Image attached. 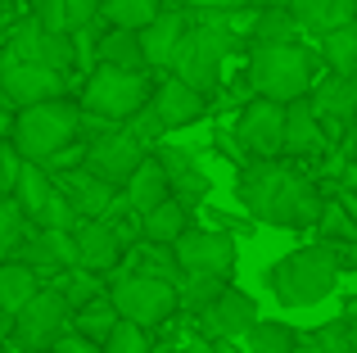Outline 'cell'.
<instances>
[{
  "instance_id": "cell-1",
  "label": "cell",
  "mask_w": 357,
  "mask_h": 353,
  "mask_svg": "<svg viewBox=\"0 0 357 353\" xmlns=\"http://www.w3.org/2000/svg\"><path fill=\"white\" fill-rule=\"evenodd\" d=\"M236 195L258 222H267V227H289V231L317 227L321 204H326L303 172H294L289 163H276V159L244 163V172L236 181Z\"/></svg>"
},
{
  "instance_id": "cell-2",
  "label": "cell",
  "mask_w": 357,
  "mask_h": 353,
  "mask_svg": "<svg viewBox=\"0 0 357 353\" xmlns=\"http://www.w3.org/2000/svg\"><path fill=\"white\" fill-rule=\"evenodd\" d=\"M340 254L317 240L267 267V290L280 299V308H312L340 285Z\"/></svg>"
},
{
  "instance_id": "cell-3",
  "label": "cell",
  "mask_w": 357,
  "mask_h": 353,
  "mask_svg": "<svg viewBox=\"0 0 357 353\" xmlns=\"http://www.w3.org/2000/svg\"><path fill=\"white\" fill-rule=\"evenodd\" d=\"M82 136V105L54 96V100H36V105H23L14 118V145L23 159L45 163L59 150H68Z\"/></svg>"
},
{
  "instance_id": "cell-4",
  "label": "cell",
  "mask_w": 357,
  "mask_h": 353,
  "mask_svg": "<svg viewBox=\"0 0 357 353\" xmlns=\"http://www.w3.org/2000/svg\"><path fill=\"white\" fill-rule=\"evenodd\" d=\"M231 45H236V32H231L227 18L213 9V14H199V23L185 27V36H181V45H176V54H172L167 68H172L181 82H190L195 91L208 96V91L218 87V77H222V63H227Z\"/></svg>"
},
{
  "instance_id": "cell-5",
  "label": "cell",
  "mask_w": 357,
  "mask_h": 353,
  "mask_svg": "<svg viewBox=\"0 0 357 353\" xmlns=\"http://www.w3.org/2000/svg\"><path fill=\"white\" fill-rule=\"evenodd\" d=\"M249 91L267 100H289L312 91V54L298 41H258L249 54Z\"/></svg>"
},
{
  "instance_id": "cell-6",
  "label": "cell",
  "mask_w": 357,
  "mask_h": 353,
  "mask_svg": "<svg viewBox=\"0 0 357 353\" xmlns=\"http://www.w3.org/2000/svg\"><path fill=\"white\" fill-rule=\"evenodd\" d=\"M149 96H154V82L145 77V68L100 63L82 87V109L96 118H109V123H127L140 105H149Z\"/></svg>"
},
{
  "instance_id": "cell-7",
  "label": "cell",
  "mask_w": 357,
  "mask_h": 353,
  "mask_svg": "<svg viewBox=\"0 0 357 353\" xmlns=\"http://www.w3.org/2000/svg\"><path fill=\"white\" fill-rule=\"evenodd\" d=\"M109 299H114L118 317L136 322V326L154 331L181 308V294H176V281L167 276H145V272H118L114 285H109Z\"/></svg>"
},
{
  "instance_id": "cell-8",
  "label": "cell",
  "mask_w": 357,
  "mask_h": 353,
  "mask_svg": "<svg viewBox=\"0 0 357 353\" xmlns=\"http://www.w3.org/2000/svg\"><path fill=\"white\" fill-rule=\"evenodd\" d=\"M68 322H73V308H68L59 285H54V290H36L32 299L14 313V345L27 349V353H45L68 331Z\"/></svg>"
},
{
  "instance_id": "cell-9",
  "label": "cell",
  "mask_w": 357,
  "mask_h": 353,
  "mask_svg": "<svg viewBox=\"0 0 357 353\" xmlns=\"http://www.w3.org/2000/svg\"><path fill=\"white\" fill-rule=\"evenodd\" d=\"M68 87V73L50 68V63H36V59H18V54H0V96L9 105H36V100H54L63 96Z\"/></svg>"
},
{
  "instance_id": "cell-10",
  "label": "cell",
  "mask_w": 357,
  "mask_h": 353,
  "mask_svg": "<svg viewBox=\"0 0 357 353\" xmlns=\"http://www.w3.org/2000/svg\"><path fill=\"white\" fill-rule=\"evenodd\" d=\"M172 254L181 272H208V276H227L236 272V240L218 227H185L172 240Z\"/></svg>"
},
{
  "instance_id": "cell-11",
  "label": "cell",
  "mask_w": 357,
  "mask_h": 353,
  "mask_svg": "<svg viewBox=\"0 0 357 353\" xmlns=\"http://www.w3.org/2000/svg\"><path fill=\"white\" fill-rule=\"evenodd\" d=\"M236 141L253 159H280L285 154V105L267 96H253L236 118Z\"/></svg>"
},
{
  "instance_id": "cell-12",
  "label": "cell",
  "mask_w": 357,
  "mask_h": 353,
  "mask_svg": "<svg viewBox=\"0 0 357 353\" xmlns=\"http://www.w3.org/2000/svg\"><path fill=\"white\" fill-rule=\"evenodd\" d=\"M9 54L50 63V68H59V73H68L73 59H77V50H73V32H50V27H41L36 18H27V23H18L14 32H9Z\"/></svg>"
},
{
  "instance_id": "cell-13",
  "label": "cell",
  "mask_w": 357,
  "mask_h": 353,
  "mask_svg": "<svg viewBox=\"0 0 357 353\" xmlns=\"http://www.w3.org/2000/svg\"><path fill=\"white\" fill-rule=\"evenodd\" d=\"M253 322H258V303H253V294L236 290V285H227V290L199 313L204 336H213V340H244V331H249Z\"/></svg>"
},
{
  "instance_id": "cell-14",
  "label": "cell",
  "mask_w": 357,
  "mask_h": 353,
  "mask_svg": "<svg viewBox=\"0 0 357 353\" xmlns=\"http://www.w3.org/2000/svg\"><path fill=\"white\" fill-rule=\"evenodd\" d=\"M18 258L36 272H68V267H77V236L59 227H36V231L27 227Z\"/></svg>"
},
{
  "instance_id": "cell-15",
  "label": "cell",
  "mask_w": 357,
  "mask_h": 353,
  "mask_svg": "<svg viewBox=\"0 0 357 353\" xmlns=\"http://www.w3.org/2000/svg\"><path fill=\"white\" fill-rule=\"evenodd\" d=\"M149 105L158 109V118H163L167 132H176V127H190V123H199V118L208 114V96H204V91H195L190 82H181L176 73H167V77L154 87Z\"/></svg>"
},
{
  "instance_id": "cell-16",
  "label": "cell",
  "mask_w": 357,
  "mask_h": 353,
  "mask_svg": "<svg viewBox=\"0 0 357 353\" xmlns=\"http://www.w3.org/2000/svg\"><path fill=\"white\" fill-rule=\"evenodd\" d=\"M50 176L59 181V190L73 200V209H77L82 218H105V213L114 209V200H118V186L105 181V176H96L86 163H77V168H59Z\"/></svg>"
},
{
  "instance_id": "cell-17",
  "label": "cell",
  "mask_w": 357,
  "mask_h": 353,
  "mask_svg": "<svg viewBox=\"0 0 357 353\" xmlns=\"http://www.w3.org/2000/svg\"><path fill=\"white\" fill-rule=\"evenodd\" d=\"M307 100H312L317 118H321L326 127L349 132L353 118H357V77H349V73H331V77H321L312 91H307Z\"/></svg>"
},
{
  "instance_id": "cell-18",
  "label": "cell",
  "mask_w": 357,
  "mask_h": 353,
  "mask_svg": "<svg viewBox=\"0 0 357 353\" xmlns=\"http://www.w3.org/2000/svg\"><path fill=\"white\" fill-rule=\"evenodd\" d=\"M154 154H158V163L167 168L172 195L185 204V209H199V204L208 200L213 181H208V172L195 163V154H190V150H181V145H154Z\"/></svg>"
},
{
  "instance_id": "cell-19",
  "label": "cell",
  "mask_w": 357,
  "mask_h": 353,
  "mask_svg": "<svg viewBox=\"0 0 357 353\" xmlns=\"http://www.w3.org/2000/svg\"><path fill=\"white\" fill-rule=\"evenodd\" d=\"M285 154L294 159H312V154H326V123L317 118L312 100L298 96L285 105Z\"/></svg>"
},
{
  "instance_id": "cell-20",
  "label": "cell",
  "mask_w": 357,
  "mask_h": 353,
  "mask_svg": "<svg viewBox=\"0 0 357 353\" xmlns=\"http://www.w3.org/2000/svg\"><path fill=\"white\" fill-rule=\"evenodd\" d=\"M185 27H190V18H185L181 9H158V14L140 27V45H145V63L149 68H167V63H172Z\"/></svg>"
},
{
  "instance_id": "cell-21",
  "label": "cell",
  "mask_w": 357,
  "mask_h": 353,
  "mask_svg": "<svg viewBox=\"0 0 357 353\" xmlns=\"http://www.w3.org/2000/svg\"><path fill=\"white\" fill-rule=\"evenodd\" d=\"M122 195H127L131 213H149L154 204H163L167 195H172V181H167V168L158 163V154H145V159H140V168L127 176Z\"/></svg>"
},
{
  "instance_id": "cell-22",
  "label": "cell",
  "mask_w": 357,
  "mask_h": 353,
  "mask_svg": "<svg viewBox=\"0 0 357 353\" xmlns=\"http://www.w3.org/2000/svg\"><path fill=\"white\" fill-rule=\"evenodd\" d=\"M303 32H331L357 18V0H289Z\"/></svg>"
},
{
  "instance_id": "cell-23",
  "label": "cell",
  "mask_w": 357,
  "mask_h": 353,
  "mask_svg": "<svg viewBox=\"0 0 357 353\" xmlns=\"http://www.w3.org/2000/svg\"><path fill=\"white\" fill-rule=\"evenodd\" d=\"M185 227H190V209H185L176 195H167L163 204H154L149 213H140V236L158 240V245H172Z\"/></svg>"
},
{
  "instance_id": "cell-24",
  "label": "cell",
  "mask_w": 357,
  "mask_h": 353,
  "mask_svg": "<svg viewBox=\"0 0 357 353\" xmlns=\"http://www.w3.org/2000/svg\"><path fill=\"white\" fill-rule=\"evenodd\" d=\"M96 59L114 63V68H149L136 27H109V32L100 36V45H96Z\"/></svg>"
},
{
  "instance_id": "cell-25",
  "label": "cell",
  "mask_w": 357,
  "mask_h": 353,
  "mask_svg": "<svg viewBox=\"0 0 357 353\" xmlns=\"http://www.w3.org/2000/svg\"><path fill=\"white\" fill-rule=\"evenodd\" d=\"M36 267H27L23 258H5L0 263V308H9V313H18L27 299H32L41 285H36Z\"/></svg>"
},
{
  "instance_id": "cell-26",
  "label": "cell",
  "mask_w": 357,
  "mask_h": 353,
  "mask_svg": "<svg viewBox=\"0 0 357 353\" xmlns=\"http://www.w3.org/2000/svg\"><path fill=\"white\" fill-rule=\"evenodd\" d=\"M317 240H321V245H331L335 254H344V249L353 245L357 240V222H353V213L344 209V200L340 195H335V200H326L321 204V218H317Z\"/></svg>"
},
{
  "instance_id": "cell-27",
  "label": "cell",
  "mask_w": 357,
  "mask_h": 353,
  "mask_svg": "<svg viewBox=\"0 0 357 353\" xmlns=\"http://www.w3.org/2000/svg\"><path fill=\"white\" fill-rule=\"evenodd\" d=\"M298 32H303V27H298V18H294L289 5H262L258 14H253V23H249L253 45L258 41H294Z\"/></svg>"
},
{
  "instance_id": "cell-28",
  "label": "cell",
  "mask_w": 357,
  "mask_h": 353,
  "mask_svg": "<svg viewBox=\"0 0 357 353\" xmlns=\"http://www.w3.org/2000/svg\"><path fill=\"white\" fill-rule=\"evenodd\" d=\"M321 54H326V63H331V73H349V77H357V18L344 23V27L321 32Z\"/></svg>"
},
{
  "instance_id": "cell-29",
  "label": "cell",
  "mask_w": 357,
  "mask_h": 353,
  "mask_svg": "<svg viewBox=\"0 0 357 353\" xmlns=\"http://www.w3.org/2000/svg\"><path fill=\"white\" fill-rule=\"evenodd\" d=\"M298 345V331L285 326V322H253L244 331V353H294Z\"/></svg>"
},
{
  "instance_id": "cell-30",
  "label": "cell",
  "mask_w": 357,
  "mask_h": 353,
  "mask_svg": "<svg viewBox=\"0 0 357 353\" xmlns=\"http://www.w3.org/2000/svg\"><path fill=\"white\" fill-rule=\"evenodd\" d=\"M118 308H114V299L109 294H100V299H91V303H82V308H73V331H82V336H91V340H100L105 345L109 340V331L118 326Z\"/></svg>"
},
{
  "instance_id": "cell-31",
  "label": "cell",
  "mask_w": 357,
  "mask_h": 353,
  "mask_svg": "<svg viewBox=\"0 0 357 353\" xmlns=\"http://www.w3.org/2000/svg\"><path fill=\"white\" fill-rule=\"evenodd\" d=\"M227 276H208V272H181V281H176V294H181V308L190 313H204L213 299H218L222 290H227Z\"/></svg>"
},
{
  "instance_id": "cell-32",
  "label": "cell",
  "mask_w": 357,
  "mask_h": 353,
  "mask_svg": "<svg viewBox=\"0 0 357 353\" xmlns=\"http://www.w3.org/2000/svg\"><path fill=\"white\" fill-rule=\"evenodd\" d=\"M158 9H163V0H100V18L109 27H136V32Z\"/></svg>"
},
{
  "instance_id": "cell-33",
  "label": "cell",
  "mask_w": 357,
  "mask_h": 353,
  "mask_svg": "<svg viewBox=\"0 0 357 353\" xmlns=\"http://www.w3.org/2000/svg\"><path fill=\"white\" fill-rule=\"evenodd\" d=\"M100 276H105V272H91V267H82V263L63 272L59 290H63V299H68V308H82V303H91V299H100V294H109Z\"/></svg>"
},
{
  "instance_id": "cell-34",
  "label": "cell",
  "mask_w": 357,
  "mask_h": 353,
  "mask_svg": "<svg viewBox=\"0 0 357 353\" xmlns=\"http://www.w3.org/2000/svg\"><path fill=\"white\" fill-rule=\"evenodd\" d=\"M23 236H27V213L18 209L14 195H0V263L18 254Z\"/></svg>"
},
{
  "instance_id": "cell-35",
  "label": "cell",
  "mask_w": 357,
  "mask_h": 353,
  "mask_svg": "<svg viewBox=\"0 0 357 353\" xmlns=\"http://www.w3.org/2000/svg\"><path fill=\"white\" fill-rule=\"evenodd\" d=\"M105 353H149V331L122 317L118 326L109 331V340H105Z\"/></svg>"
},
{
  "instance_id": "cell-36",
  "label": "cell",
  "mask_w": 357,
  "mask_h": 353,
  "mask_svg": "<svg viewBox=\"0 0 357 353\" xmlns=\"http://www.w3.org/2000/svg\"><path fill=\"white\" fill-rule=\"evenodd\" d=\"M127 132L136 136V141H145V145H158L167 127H163V118H158V109H154V105H140L136 114L127 118Z\"/></svg>"
},
{
  "instance_id": "cell-37",
  "label": "cell",
  "mask_w": 357,
  "mask_h": 353,
  "mask_svg": "<svg viewBox=\"0 0 357 353\" xmlns=\"http://www.w3.org/2000/svg\"><path fill=\"white\" fill-rule=\"evenodd\" d=\"M23 154H18V145H5L0 141V195H14L18 176H23Z\"/></svg>"
},
{
  "instance_id": "cell-38",
  "label": "cell",
  "mask_w": 357,
  "mask_h": 353,
  "mask_svg": "<svg viewBox=\"0 0 357 353\" xmlns=\"http://www.w3.org/2000/svg\"><path fill=\"white\" fill-rule=\"evenodd\" d=\"M312 336H317V345H321L326 353H349V317L326 322V326H317Z\"/></svg>"
},
{
  "instance_id": "cell-39",
  "label": "cell",
  "mask_w": 357,
  "mask_h": 353,
  "mask_svg": "<svg viewBox=\"0 0 357 353\" xmlns=\"http://www.w3.org/2000/svg\"><path fill=\"white\" fill-rule=\"evenodd\" d=\"M45 353H105V345L91 340V336H82V331H63V336L54 340Z\"/></svg>"
},
{
  "instance_id": "cell-40",
  "label": "cell",
  "mask_w": 357,
  "mask_h": 353,
  "mask_svg": "<svg viewBox=\"0 0 357 353\" xmlns=\"http://www.w3.org/2000/svg\"><path fill=\"white\" fill-rule=\"evenodd\" d=\"M63 14H68L73 32H82V27H91L100 18V0H63Z\"/></svg>"
},
{
  "instance_id": "cell-41",
  "label": "cell",
  "mask_w": 357,
  "mask_h": 353,
  "mask_svg": "<svg viewBox=\"0 0 357 353\" xmlns=\"http://www.w3.org/2000/svg\"><path fill=\"white\" fill-rule=\"evenodd\" d=\"M294 353H326V349L317 345V336H298V345H294Z\"/></svg>"
},
{
  "instance_id": "cell-42",
  "label": "cell",
  "mask_w": 357,
  "mask_h": 353,
  "mask_svg": "<svg viewBox=\"0 0 357 353\" xmlns=\"http://www.w3.org/2000/svg\"><path fill=\"white\" fill-rule=\"evenodd\" d=\"M5 336H14V313L0 308V340H5Z\"/></svg>"
},
{
  "instance_id": "cell-43",
  "label": "cell",
  "mask_w": 357,
  "mask_h": 353,
  "mask_svg": "<svg viewBox=\"0 0 357 353\" xmlns=\"http://www.w3.org/2000/svg\"><path fill=\"white\" fill-rule=\"evenodd\" d=\"M340 263H353V267H357V240H353V245H349V249L340 254Z\"/></svg>"
},
{
  "instance_id": "cell-44",
  "label": "cell",
  "mask_w": 357,
  "mask_h": 353,
  "mask_svg": "<svg viewBox=\"0 0 357 353\" xmlns=\"http://www.w3.org/2000/svg\"><path fill=\"white\" fill-rule=\"evenodd\" d=\"M344 317H349V322H357V294H353L349 303H344Z\"/></svg>"
},
{
  "instance_id": "cell-45",
  "label": "cell",
  "mask_w": 357,
  "mask_h": 353,
  "mask_svg": "<svg viewBox=\"0 0 357 353\" xmlns=\"http://www.w3.org/2000/svg\"><path fill=\"white\" fill-rule=\"evenodd\" d=\"M349 353H357V322H349Z\"/></svg>"
},
{
  "instance_id": "cell-46",
  "label": "cell",
  "mask_w": 357,
  "mask_h": 353,
  "mask_svg": "<svg viewBox=\"0 0 357 353\" xmlns=\"http://www.w3.org/2000/svg\"><path fill=\"white\" fill-rule=\"evenodd\" d=\"M236 5H258V0H222V9H236Z\"/></svg>"
}]
</instances>
